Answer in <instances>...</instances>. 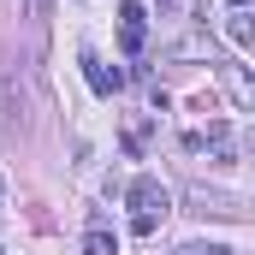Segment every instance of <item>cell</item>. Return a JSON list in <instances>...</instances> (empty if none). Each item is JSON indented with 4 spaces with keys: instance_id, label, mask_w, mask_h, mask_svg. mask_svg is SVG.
Returning a JSON list of instances; mask_svg holds the SVG:
<instances>
[{
    "instance_id": "1",
    "label": "cell",
    "mask_w": 255,
    "mask_h": 255,
    "mask_svg": "<svg viewBox=\"0 0 255 255\" xmlns=\"http://www.w3.org/2000/svg\"><path fill=\"white\" fill-rule=\"evenodd\" d=\"M130 208H136V214H166V208H172V190H166L154 172H142V178H130Z\"/></svg>"
},
{
    "instance_id": "2",
    "label": "cell",
    "mask_w": 255,
    "mask_h": 255,
    "mask_svg": "<svg viewBox=\"0 0 255 255\" xmlns=\"http://www.w3.org/2000/svg\"><path fill=\"white\" fill-rule=\"evenodd\" d=\"M119 48H125L130 60L148 48V12L142 6H119Z\"/></svg>"
},
{
    "instance_id": "3",
    "label": "cell",
    "mask_w": 255,
    "mask_h": 255,
    "mask_svg": "<svg viewBox=\"0 0 255 255\" xmlns=\"http://www.w3.org/2000/svg\"><path fill=\"white\" fill-rule=\"evenodd\" d=\"M83 77H89V89H95V95H119V83H125V71H107L95 54H83Z\"/></svg>"
},
{
    "instance_id": "4",
    "label": "cell",
    "mask_w": 255,
    "mask_h": 255,
    "mask_svg": "<svg viewBox=\"0 0 255 255\" xmlns=\"http://www.w3.org/2000/svg\"><path fill=\"white\" fill-rule=\"evenodd\" d=\"M190 202H196V214H220V220H238V214H244L238 196H220V190H196Z\"/></svg>"
},
{
    "instance_id": "5",
    "label": "cell",
    "mask_w": 255,
    "mask_h": 255,
    "mask_svg": "<svg viewBox=\"0 0 255 255\" xmlns=\"http://www.w3.org/2000/svg\"><path fill=\"white\" fill-rule=\"evenodd\" d=\"M83 255H119V238L107 232V220H89V232H83Z\"/></svg>"
},
{
    "instance_id": "6",
    "label": "cell",
    "mask_w": 255,
    "mask_h": 255,
    "mask_svg": "<svg viewBox=\"0 0 255 255\" xmlns=\"http://www.w3.org/2000/svg\"><path fill=\"white\" fill-rule=\"evenodd\" d=\"M226 36H232L238 48H255V18L250 12H232V18H226Z\"/></svg>"
},
{
    "instance_id": "7",
    "label": "cell",
    "mask_w": 255,
    "mask_h": 255,
    "mask_svg": "<svg viewBox=\"0 0 255 255\" xmlns=\"http://www.w3.org/2000/svg\"><path fill=\"white\" fill-rule=\"evenodd\" d=\"M154 226H160V214H136V220H130V232H136V238H148Z\"/></svg>"
},
{
    "instance_id": "8",
    "label": "cell",
    "mask_w": 255,
    "mask_h": 255,
    "mask_svg": "<svg viewBox=\"0 0 255 255\" xmlns=\"http://www.w3.org/2000/svg\"><path fill=\"white\" fill-rule=\"evenodd\" d=\"M178 255H226V250H220V244H184Z\"/></svg>"
},
{
    "instance_id": "9",
    "label": "cell",
    "mask_w": 255,
    "mask_h": 255,
    "mask_svg": "<svg viewBox=\"0 0 255 255\" xmlns=\"http://www.w3.org/2000/svg\"><path fill=\"white\" fill-rule=\"evenodd\" d=\"M48 6H54V0H24V12H30V18H48Z\"/></svg>"
},
{
    "instance_id": "10",
    "label": "cell",
    "mask_w": 255,
    "mask_h": 255,
    "mask_svg": "<svg viewBox=\"0 0 255 255\" xmlns=\"http://www.w3.org/2000/svg\"><path fill=\"white\" fill-rule=\"evenodd\" d=\"M244 154H250V160H255V125H250V136H244Z\"/></svg>"
},
{
    "instance_id": "11",
    "label": "cell",
    "mask_w": 255,
    "mask_h": 255,
    "mask_svg": "<svg viewBox=\"0 0 255 255\" xmlns=\"http://www.w3.org/2000/svg\"><path fill=\"white\" fill-rule=\"evenodd\" d=\"M160 6H166V12H184V6H190V0H160Z\"/></svg>"
},
{
    "instance_id": "12",
    "label": "cell",
    "mask_w": 255,
    "mask_h": 255,
    "mask_svg": "<svg viewBox=\"0 0 255 255\" xmlns=\"http://www.w3.org/2000/svg\"><path fill=\"white\" fill-rule=\"evenodd\" d=\"M232 12H250V0H232Z\"/></svg>"
},
{
    "instance_id": "13",
    "label": "cell",
    "mask_w": 255,
    "mask_h": 255,
    "mask_svg": "<svg viewBox=\"0 0 255 255\" xmlns=\"http://www.w3.org/2000/svg\"><path fill=\"white\" fill-rule=\"evenodd\" d=\"M0 255H6V250H0Z\"/></svg>"
}]
</instances>
